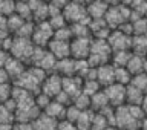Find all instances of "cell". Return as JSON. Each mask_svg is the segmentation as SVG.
<instances>
[{"instance_id": "1", "label": "cell", "mask_w": 147, "mask_h": 130, "mask_svg": "<svg viewBox=\"0 0 147 130\" xmlns=\"http://www.w3.org/2000/svg\"><path fill=\"white\" fill-rule=\"evenodd\" d=\"M34 49H35V44L32 43L31 38L14 35V41H12V46H11V49H9V52H11L12 57L22 60L23 63H26L28 66H29V61H31Z\"/></svg>"}, {"instance_id": "2", "label": "cell", "mask_w": 147, "mask_h": 130, "mask_svg": "<svg viewBox=\"0 0 147 130\" xmlns=\"http://www.w3.org/2000/svg\"><path fill=\"white\" fill-rule=\"evenodd\" d=\"M61 12H63V15L69 25L71 23H80V22L89 23V20H90V17L87 15V11H86V5L72 2V0L63 8Z\"/></svg>"}, {"instance_id": "3", "label": "cell", "mask_w": 147, "mask_h": 130, "mask_svg": "<svg viewBox=\"0 0 147 130\" xmlns=\"http://www.w3.org/2000/svg\"><path fill=\"white\" fill-rule=\"evenodd\" d=\"M52 37H54V29H52V26L49 25V22H48V20L35 23L34 34H32V37H31L32 43H34L35 46H41V48H46Z\"/></svg>"}, {"instance_id": "4", "label": "cell", "mask_w": 147, "mask_h": 130, "mask_svg": "<svg viewBox=\"0 0 147 130\" xmlns=\"http://www.w3.org/2000/svg\"><path fill=\"white\" fill-rule=\"evenodd\" d=\"M106 92V96L109 100V104L117 107V106H121L126 103V86L121 84V83L113 81L112 84L103 87Z\"/></svg>"}, {"instance_id": "5", "label": "cell", "mask_w": 147, "mask_h": 130, "mask_svg": "<svg viewBox=\"0 0 147 130\" xmlns=\"http://www.w3.org/2000/svg\"><path fill=\"white\" fill-rule=\"evenodd\" d=\"M115 124H117V127H140V121H136L132 117L129 106L126 103L115 107Z\"/></svg>"}, {"instance_id": "6", "label": "cell", "mask_w": 147, "mask_h": 130, "mask_svg": "<svg viewBox=\"0 0 147 130\" xmlns=\"http://www.w3.org/2000/svg\"><path fill=\"white\" fill-rule=\"evenodd\" d=\"M92 37H74L71 40V57L72 58H87L90 52Z\"/></svg>"}, {"instance_id": "7", "label": "cell", "mask_w": 147, "mask_h": 130, "mask_svg": "<svg viewBox=\"0 0 147 130\" xmlns=\"http://www.w3.org/2000/svg\"><path fill=\"white\" fill-rule=\"evenodd\" d=\"M107 43L110 44L112 51L130 49L132 48V37L124 34V32H121L119 29H112L110 34H109V37H107Z\"/></svg>"}, {"instance_id": "8", "label": "cell", "mask_w": 147, "mask_h": 130, "mask_svg": "<svg viewBox=\"0 0 147 130\" xmlns=\"http://www.w3.org/2000/svg\"><path fill=\"white\" fill-rule=\"evenodd\" d=\"M40 90L45 92L46 95H49L51 98H54V96L61 90V77H60L57 72L48 73L46 78L43 80V83H41Z\"/></svg>"}, {"instance_id": "9", "label": "cell", "mask_w": 147, "mask_h": 130, "mask_svg": "<svg viewBox=\"0 0 147 130\" xmlns=\"http://www.w3.org/2000/svg\"><path fill=\"white\" fill-rule=\"evenodd\" d=\"M61 89L74 100L78 94H81L83 89V78L78 75L61 77Z\"/></svg>"}, {"instance_id": "10", "label": "cell", "mask_w": 147, "mask_h": 130, "mask_svg": "<svg viewBox=\"0 0 147 130\" xmlns=\"http://www.w3.org/2000/svg\"><path fill=\"white\" fill-rule=\"evenodd\" d=\"M48 51L54 55L57 60L71 57V41H64V40H57V38H51L48 43Z\"/></svg>"}, {"instance_id": "11", "label": "cell", "mask_w": 147, "mask_h": 130, "mask_svg": "<svg viewBox=\"0 0 147 130\" xmlns=\"http://www.w3.org/2000/svg\"><path fill=\"white\" fill-rule=\"evenodd\" d=\"M96 81L101 87H106L115 81V66L110 61L96 67Z\"/></svg>"}, {"instance_id": "12", "label": "cell", "mask_w": 147, "mask_h": 130, "mask_svg": "<svg viewBox=\"0 0 147 130\" xmlns=\"http://www.w3.org/2000/svg\"><path fill=\"white\" fill-rule=\"evenodd\" d=\"M109 5L104 0H90L86 5V11L87 15L90 18H104V14L107 12Z\"/></svg>"}, {"instance_id": "13", "label": "cell", "mask_w": 147, "mask_h": 130, "mask_svg": "<svg viewBox=\"0 0 147 130\" xmlns=\"http://www.w3.org/2000/svg\"><path fill=\"white\" fill-rule=\"evenodd\" d=\"M26 67H28V64H26V63H23L22 60H18V58H16V57H12V55H11V58L8 60V63L5 64V69H6L8 75L11 77V81L17 80V78L20 77L23 72H25V69H26Z\"/></svg>"}, {"instance_id": "14", "label": "cell", "mask_w": 147, "mask_h": 130, "mask_svg": "<svg viewBox=\"0 0 147 130\" xmlns=\"http://www.w3.org/2000/svg\"><path fill=\"white\" fill-rule=\"evenodd\" d=\"M60 77H69V75H75V58L66 57L61 60H57L55 64V71Z\"/></svg>"}, {"instance_id": "15", "label": "cell", "mask_w": 147, "mask_h": 130, "mask_svg": "<svg viewBox=\"0 0 147 130\" xmlns=\"http://www.w3.org/2000/svg\"><path fill=\"white\" fill-rule=\"evenodd\" d=\"M66 107L67 106H64L61 103H58V101H55L54 98L51 100V103L45 107L43 112L45 113H48L49 117H52L55 118L57 121H60V119H63L64 118V115H66Z\"/></svg>"}, {"instance_id": "16", "label": "cell", "mask_w": 147, "mask_h": 130, "mask_svg": "<svg viewBox=\"0 0 147 130\" xmlns=\"http://www.w3.org/2000/svg\"><path fill=\"white\" fill-rule=\"evenodd\" d=\"M58 121L52 117H49L48 113H45L43 110L38 113V117H37L34 121H32V126H34V129H55L57 127Z\"/></svg>"}, {"instance_id": "17", "label": "cell", "mask_w": 147, "mask_h": 130, "mask_svg": "<svg viewBox=\"0 0 147 130\" xmlns=\"http://www.w3.org/2000/svg\"><path fill=\"white\" fill-rule=\"evenodd\" d=\"M55 64H57V58H55L54 55L48 51V48H46L45 54L41 55V58L38 60V61H37V64H34V66H38V67L43 69L45 72L51 73V72L55 71Z\"/></svg>"}, {"instance_id": "18", "label": "cell", "mask_w": 147, "mask_h": 130, "mask_svg": "<svg viewBox=\"0 0 147 130\" xmlns=\"http://www.w3.org/2000/svg\"><path fill=\"white\" fill-rule=\"evenodd\" d=\"M106 106H109V100L106 96L104 89L101 87L98 92H95L94 95L90 96V109H94L95 112H100L101 109H104Z\"/></svg>"}, {"instance_id": "19", "label": "cell", "mask_w": 147, "mask_h": 130, "mask_svg": "<svg viewBox=\"0 0 147 130\" xmlns=\"http://www.w3.org/2000/svg\"><path fill=\"white\" fill-rule=\"evenodd\" d=\"M132 52L141 57H147V37L146 35H133L132 37Z\"/></svg>"}, {"instance_id": "20", "label": "cell", "mask_w": 147, "mask_h": 130, "mask_svg": "<svg viewBox=\"0 0 147 130\" xmlns=\"http://www.w3.org/2000/svg\"><path fill=\"white\" fill-rule=\"evenodd\" d=\"M142 96H144V92L141 89H138L130 83L126 86V104H141Z\"/></svg>"}, {"instance_id": "21", "label": "cell", "mask_w": 147, "mask_h": 130, "mask_svg": "<svg viewBox=\"0 0 147 130\" xmlns=\"http://www.w3.org/2000/svg\"><path fill=\"white\" fill-rule=\"evenodd\" d=\"M132 57V51L130 49H121V51H112L110 55V63L113 66H126L127 61Z\"/></svg>"}, {"instance_id": "22", "label": "cell", "mask_w": 147, "mask_h": 130, "mask_svg": "<svg viewBox=\"0 0 147 130\" xmlns=\"http://www.w3.org/2000/svg\"><path fill=\"white\" fill-rule=\"evenodd\" d=\"M144 58L146 57H141V55H136V54L132 52V57L127 61V64H126V67L130 71L132 75L140 73V72H144Z\"/></svg>"}, {"instance_id": "23", "label": "cell", "mask_w": 147, "mask_h": 130, "mask_svg": "<svg viewBox=\"0 0 147 130\" xmlns=\"http://www.w3.org/2000/svg\"><path fill=\"white\" fill-rule=\"evenodd\" d=\"M94 113L95 110L94 109H84L80 112V117L75 121V126L80 127V129H87V127H92V118H94Z\"/></svg>"}, {"instance_id": "24", "label": "cell", "mask_w": 147, "mask_h": 130, "mask_svg": "<svg viewBox=\"0 0 147 130\" xmlns=\"http://www.w3.org/2000/svg\"><path fill=\"white\" fill-rule=\"evenodd\" d=\"M132 80V73L126 66H115V81L127 86Z\"/></svg>"}, {"instance_id": "25", "label": "cell", "mask_w": 147, "mask_h": 130, "mask_svg": "<svg viewBox=\"0 0 147 130\" xmlns=\"http://www.w3.org/2000/svg\"><path fill=\"white\" fill-rule=\"evenodd\" d=\"M34 29H35V22H34V20H26L20 28H18V31H17L14 35H17V37H25V38H31L32 34H34Z\"/></svg>"}, {"instance_id": "26", "label": "cell", "mask_w": 147, "mask_h": 130, "mask_svg": "<svg viewBox=\"0 0 147 130\" xmlns=\"http://www.w3.org/2000/svg\"><path fill=\"white\" fill-rule=\"evenodd\" d=\"M16 14H18L25 20H32V11H31V6L28 3V0L16 3Z\"/></svg>"}, {"instance_id": "27", "label": "cell", "mask_w": 147, "mask_h": 130, "mask_svg": "<svg viewBox=\"0 0 147 130\" xmlns=\"http://www.w3.org/2000/svg\"><path fill=\"white\" fill-rule=\"evenodd\" d=\"M25 22H26V20H25V18H22L18 14H16V12L11 14V15L8 17V31L14 35V34L18 31V28H20Z\"/></svg>"}, {"instance_id": "28", "label": "cell", "mask_w": 147, "mask_h": 130, "mask_svg": "<svg viewBox=\"0 0 147 130\" xmlns=\"http://www.w3.org/2000/svg\"><path fill=\"white\" fill-rule=\"evenodd\" d=\"M130 84H133L135 87H138V89H141L146 94L147 92V72H140V73L132 75Z\"/></svg>"}, {"instance_id": "29", "label": "cell", "mask_w": 147, "mask_h": 130, "mask_svg": "<svg viewBox=\"0 0 147 130\" xmlns=\"http://www.w3.org/2000/svg\"><path fill=\"white\" fill-rule=\"evenodd\" d=\"M71 29L74 37H92L87 23H71Z\"/></svg>"}, {"instance_id": "30", "label": "cell", "mask_w": 147, "mask_h": 130, "mask_svg": "<svg viewBox=\"0 0 147 130\" xmlns=\"http://www.w3.org/2000/svg\"><path fill=\"white\" fill-rule=\"evenodd\" d=\"M52 38H57V40H64V41H71L74 38V34H72V29H71V25H66L63 28H58V29L54 31V37Z\"/></svg>"}, {"instance_id": "31", "label": "cell", "mask_w": 147, "mask_h": 130, "mask_svg": "<svg viewBox=\"0 0 147 130\" xmlns=\"http://www.w3.org/2000/svg\"><path fill=\"white\" fill-rule=\"evenodd\" d=\"M72 104H75L80 110L90 109V96L86 95L84 92H81V94H78L75 98L72 100Z\"/></svg>"}, {"instance_id": "32", "label": "cell", "mask_w": 147, "mask_h": 130, "mask_svg": "<svg viewBox=\"0 0 147 130\" xmlns=\"http://www.w3.org/2000/svg\"><path fill=\"white\" fill-rule=\"evenodd\" d=\"M100 89H101V86H100V83L96 80H83V89H81V92H84L86 95L92 96L95 92H98Z\"/></svg>"}, {"instance_id": "33", "label": "cell", "mask_w": 147, "mask_h": 130, "mask_svg": "<svg viewBox=\"0 0 147 130\" xmlns=\"http://www.w3.org/2000/svg\"><path fill=\"white\" fill-rule=\"evenodd\" d=\"M16 0H0V14L5 17H9L16 12Z\"/></svg>"}, {"instance_id": "34", "label": "cell", "mask_w": 147, "mask_h": 130, "mask_svg": "<svg viewBox=\"0 0 147 130\" xmlns=\"http://www.w3.org/2000/svg\"><path fill=\"white\" fill-rule=\"evenodd\" d=\"M133 25V35H142L147 29V17H138L132 22Z\"/></svg>"}, {"instance_id": "35", "label": "cell", "mask_w": 147, "mask_h": 130, "mask_svg": "<svg viewBox=\"0 0 147 130\" xmlns=\"http://www.w3.org/2000/svg\"><path fill=\"white\" fill-rule=\"evenodd\" d=\"M51 100H52V98H51L49 95H46L45 92H41V90H40V92H37V94L34 95L35 106H37V107H38L40 110H45V107L51 103Z\"/></svg>"}, {"instance_id": "36", "label": "cell", "mask_w": 147, "mask_h": 130, "mask_svg": "<svg viewBox=\"0 0 147 130\" xmlns=\"http://www.w3.org/2000/svg\"><path fill=\"white\" fill-rule=\"evenodd\" d=\"M106 127H109L107 118L101 112H95L94 118H92V129H106Z\"/></svg>"}, {"instance_id": "37", "label": "cell", "mask_w": 147, "mask_h": 130, "mask_svg": "<svg viewBox=\"0 0 147 130\" xmlns=\"http://www.w3.org/2000/svg\"><path fill=\"white\" fill-rule=\"evenodd\" d=\"M48 22H49V25L52 26V29H54V31H55V29H58V28H63V26L69 25V23L66 22V18H64V15H63V12L57 14V15L49 17V18H48Z\"/></svg>"}, {"instance_id": "38", "label": "cell", "mask_w": 147, "mask_h": 130, "mask_svg": "<svg viewBox=\"0 0 147 130\" xmlns=\"http://www.w3.org/2000/svg\"><path fill=\"white\" fill-rule=\"evenodd\" d=\"M11 92H12V81L0 84V103H3L8 98H11Z\"/></svg>"}, {"instance_id": "39", "label": "cell", "mask_w": 147, "mask_h": 130, "mask_svg": "<svg viewBox=\"0 0 147 130\" xmlns=\"http://www.w3.org/2000/svg\"><path fill=\"white\" fill-rule=\"evenodd\" d=\"M54 100H55V101H58V103H61V104H64V106H69V104L72 103V98H71V96H69V95L66 94V92L63 90V89H61L57 95L54 96Z\"/></svg>"}, {"instance_id": "40", "label": "cell", "mask_w": 147, "mask_h": 130, "mask_svg": "<svg viewBox=\"0 0 147 130\" xmlns=\"http://www.w3.org/2000/svg\"><path fill=\"white\" fill-rule=\"evenodd\" d=\"M9 34H11V32L8 31V17H5L0 14V35H2V38H3V37H6Z\"/></svg>"}, {"instance_id": "41", "label": "cell", "mask_w": 147, "mask_h": 130, "mask_svg": "<svg viewBox=\"0 0 147 130\" xmlns=\"http://www.w3.org/2000/svg\"><path fill=\"white\" fill-rule=\"evenodd\" d=\"M11 58V52L6 49H0V67H5V64L8 63V60Z\"/></svg>"}, {"instance_id": "42", "label": "cell", "mask_w": 147, "mask_h": 130, "mask_svg": "<svg viewBox=\"0 0 147 130\" xmlns=\"http://www.w3.org/2000/svg\"><path fill=\"white\" fill-rule=\"evenodd\" d=\"M3 83H11V77L8 75L6 69L0 67V84H3Z\"/></svg>"}, {"instance_id": "43", "label": "cell", "mask_w": 147, "mask_h": 130, "mask_svg": "<svg viewBox=\"0 0 147 130\" xmlns=\"http://www.w3.org/2000/svg\"><path fill=\"white\" fill-rule=\"evenodd\" d=\"M141 109L142 110H144V113L147 115V92H146V94H144V96H142V101H141Z\"/></svg>"}, {"instance_id": "44", "label": "cell", "mask_w": 147, "mask_h": 130, "mask_svg": "<svg viewBox=\"0 0 147 130\" xmlns=\"http://www.w3.org/2000/svg\"><path fill=\"white\" fill-rule=\"evenodd\" d=\"M106 3L109 5V6H115V5H119L121 3V0H104Z\"/></svg>"}, {"instance_id": "45", "label": "cell", "mask_w": 147, "mask_h": 130, "mask_svg": "<svg viewBox=\"0 0 147 130\" xmlns=\"http://www.w3.org/2000/svg\"><path fill=\"white\" fill-rule=\"evenodd\" d=\"M140 127H144V129H147V115H146V117H144V118H142L141 121H140Z\"/></svg>"}, {"instance_id": "46", "label": "cell", "mask_w": 147, "mask_h": 130, "mask_svg": "<svg viewBox=\"0 0 147 130\" xmlns=\"http://www.w3.org/2000/svg\"><path fill=\"white\" fill-rule=\"evenodd\" d=\"M135 2V0H121V5H126V6H130V5Z\"/></svg>"}, {"instance_id": "47", "label": "cell", "mask_w": 147, "mask_h": 130, "mask_svg": "<svg viewBox=\"0 0 147 130\" xmlns=\"http://www.w3.org/2000/svg\"><path fill=\"white\" fill-rule=\"evenodd\" d=\"M72 2H77V3H81V5H87L90 0H72Z\"/></svg>"}, {"instance_id": "48", "label": "cell", "mask_w": 147, "mask_h": 130, "mask_svg": "<svg viewBox=\"0 0 147 130\" xmlns=\"http://www.w3.org/2000/svg\"><path fill=\"white\" fill-rule=\"evenodd\" d=\"M2 40L3 38H2V35H0V49H2Z\"/></svg>"}, {"instance_id": "49", "label": "cell", "mask_w": 147, "mask_h": 130, "mask_svg": "<svg viewBox=\"0 0 147 130\" xmlns=\"http://www.w3.org/2000/svg\"><path fill=\"white\" fill-rule=\"evenodd\" d=\"M16 2H25V0H16Z\"/></svg>"}, {"instance_id": "50", "label": "cell", "mask_w": 147, "mask_h": 130, "mask_svg": "<svg viewBox=\"0 0 147 130\" xmlns=\"http://www.w3.org/2000/svg\"><path fill=\"white\" fill-rule=\"evenodd\" d=\"M146 2H147V0H146Z\"/></svg>"}]
</instances>
